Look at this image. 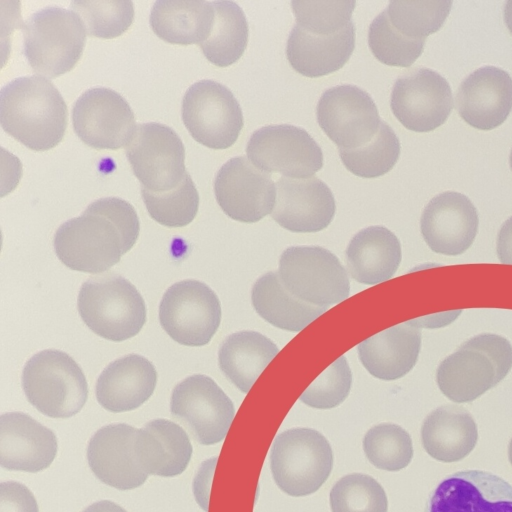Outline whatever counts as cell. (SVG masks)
I'll return each instance as SVG.
<instances>
[{
    "instance_id": "cell-34",
    "label": "cell",
    "mask_w": 512,
    "mask_h": 512,
    "mask_svg": "<svg viewBox=\"0 0 512 512\" xmlns=\"http://www.w3.org/2000/svg\"><path fill=\"white\" fill-rule=\"evenodd\" d=\"M400 150L396 133L382 120L377 134L369 143L356 149H340L339 156L352 174L361 178H377L395 166Z\"/></svg>"
},
{
    "instance_id": "cell-14",
    "label": "cell",
    "mask_w": 512,
    "mask_h": 512,
    "mask_svg": "<svg viewBox=\"0 0 512 512\" xmlns=\"http://www.w3.org/2000/svg\"><path fill=\"white\" fill-rule=\"evenodd\" d=\"M390 106L408 130L429 132L445 123L453 109L447 80L429 68H415L394 83Z\"/></svg>"
},
{
    "instance_id": "cell-21",
    "label": "cell",
    "mask_w": 512,
    "mask_h": 512,
    "mask_svg": "<svg viewBox=\"0 0 512 512\" xmlns=\"http://www.w3.org/2000/svg\"><path fill=\"white\" fill-rule=\"evenodd\" d=\"M455 101L467 124L480 130L494 129L512 110V78L498 67H481L461 83Z\"/></svg>"
},
{
    "instance_id": "cell-39",
    "label": "cell",
    "mask_w": 512,
    "mask_h": 512,
    "mask_svg": "<svg viewBox=\"0 0 512 512\" xmlns=\"http://www.w3.org/2000/svg\"><path fill=\"white\" fill-rule=\"evenodd\" d=\"M70 7L82 19L87 34L99 38L120 36L134 19L130 0H75Z\"/></svg>"
},
{
    "instance_id": "cell-51",
    "label": "cell",
    "mask_w": 512,
    "mask_h": 512,
    "mask_svg": "<svg viewBox=\"0 0 512 512\" xmlns=\"http://www.w3.org/2000/svg\"><path fill=\"white\" fill-rule=\"evenodd\" d=\"M508 458L512 465V439L510 440L509 445H508Z\"/></svg>"
},
{
    "instance_id": "cell-40",
    "label": "cell",
    "mask_w": 512,
    "mask_h": 512,
    "mask_svg": "<svg viewBox=\"0 0 512 512\" xmlns=\"http://www.w3.org/2000/svg\"><path fill=\"white\" fill-rule=\"evenodd\" d=\"M332 512H387L388 499L384 488L371 476L348 474L339 479L330 491Z\"/></svg>"
},
{
    "instance_id": "cell-13",
    "label": "cell",
    "mask_w": 512,
    "mask_h": 512,
    "mask_svg": "<svg viewBox=\"0 0 512 512\" xmlns=\"http://www.w3.org/2000/svg\"><path fill=\"white\" fill-rule=\"evenodd\" d=\"M316 116L321 129L339 150L356 149L369 143L382 121L372 97L351 84L324 91L317 103Z\"/></svg>"
},
{
    "instance_id": "cell-52",
    "label": "cell",
    "mask_w": 512,
    "mask_h": 512,
    "mask_svg": "<svg viewBox=\"0 0 512 512\" xmlns=\"http://www.w3.org/2000/svg\"><path fill=\"white\" fill-rule=\"evenodd\" d=\"M509 162H510V167H511V170H512V150L510 152Z\"/></svg>"
},
{
    "instance_id": "cell-36",
    "label": "cell",
    "mask_w": 512,
    "mask_h": 512,
    "mask_svg": "<svg viewBox=\"0 0 512 512\" xmlns=\"http://www.w3.org/2000/svg\"><path fill=\"white\" fill-rule=\"evenodd\" d=\"M141 195L150 217L166 227H184L198 212L199 194L188 172L172 190L151 192L141 188Z\"/></svg>"
},
{
    "instance_id": "cell-29",
    "label": "cell",
    "mask_w": 512,
    "mask_h": 512,
    "mask_svg": "<svg viewBox=\"0 0 512 512\" xmlns=\"http://www.w3.org/2000/svg\"><path fill=\"white\" fill-rule=\"evenodd\" d=\"M214 19L212 2L158 0L152 6L149 21L154 33L166 42L200 45L209 37Z\"/></svg>"
},
{
    "instance_id": "cell-44",
    "label": "cell",
    "mask_w": 512,
    "mask_h": 512,
    "mask_svg": "<svg viewBox=\"0 0 512 512\" xmlns=\"http://www.w3.org/2000/svg\"><path fill=\"white\" fill-rule=\"evenodd\" d=\"M461 347L480 351L492 362L497 384L512 368V346L502 336L491 333L479 334L467 340Z\"/></svg>"
},
{
    "instance_id": "cell-31",
    "label": "cell",
    "mask_w": 512,
    "mask_h": 512,
    "mask_svg": "<svg viewBox=\"0 0 512 512\" xmlns=\"http://www.w3.org/2000/svg\"><path fill=\"white\" fill-rule=\"evenodd\" d=\"M440 391L456 403L471 402L497 385L492 362L480 351L460 347L438 366Z\"/></svg>"
},
{
    "instance_id": "cell-32",
    "label": "cell",
    "mask_w": 512,
    "mask_h": 512,
    "mask_svg": "<svg viewBox=\"0 0 512 512\" xmlns=\"http://www.w3.org/2000/svg\"><path fill=\"white\" fill-rule=\"evenodd\" d=\"M251 302L257 314L274 327L299 332L326 308L309 305L291 295L276 272H267L253 284Z\"/></svg>"
},
{
    "instance_id": "cell-47",
    "label": "cell",
    "mask_w": 512,
    "mask_h": 512,
    "mask_svg": "<svg viewBox=\"0 0 512 512\" xmlns=\"http://www.w3.org/2000/svg\"><path fill=\"white\" fill-rule=\"evenodd\" d=\"M497 256L501 263L512 264V216L503 223L499 230Z\"/></svg>"
},
{
    "instance_id": "cell-33",
    "label": "cell",
    "mask_w": 512,
    "mask_h": 512,
    "mask_svg": "<svg viewBox=\"0 0 512 512\" xmlns=\"http://www.w3.org/2000/svg\"><path fill=\"white\" fill-rule=\"evenodd\" d=\"M214 24L209 37L200 44L206 59L219 67L237 62L249 37L248 22L242 8L233 1H213Z\"/></svg>"
},
{
    "instance_id": "cell-27",
    "label": "cell",
    "mask_w": 512,
    "mask_h": 512,
    "mask_svg": "<svg viewBox=\"0 0 512 512\" xmlns=\"http://www.w3.org/2000/svg\"><path fill=\"white\" fill-rule=\"evenodd\" d=\"M345 257L355 281L375 285L389 280L398 270L402 259L401 243L388 228L369 226L351 238Z\"/></svg>"
},
{
    "instance_id": "cell-15",
    "label": "cell",
    "mask_w": 512,
    "mask_h": 512,
    "mask_svg": "<svg viewBox=\"0 0 512 512\" xmlns=\"http://www.w3.org/2000/svg\"><path fill=\"white\" fill-rule=\"evenodd\" d=\"M72 122L81 141L96 149L126 147L137 128L128 102L104 87L88 89L76 100Z\"/></svg>"
},
{
    "instance_id": "cell-22",
    "label": "cell",
    "mask_w": 512,
    "mask_h": 512,
    "mask_svg": "<svg viewBox=\"0 0 512 512\" xmlns=\"http://www.w3.org/2000/svg\"><path fill=\"white\" fill-rule=\"evenodd\" d=\"M136 430L125 423L109 424L97 430L89 440L88 465L104 484L118 490H132L146 482L148 475L134 459Z\"/></svg>"
},
{
    "instance_id": "cell-26",
    "label": "cell",
    "mask_w": 512,
    "mask_h": 512,
    "mask_svg": "<svg viewBox=\"0 0 512 512\" xmlns=\"http://www.w3.org/2000/svg\"><path fill=\"white\" fill-rule=\"evenodd\" d=\"M420 349L421 331L407 322L379 332L357 346L363 367L383 381H394L410 372Z\"/></svg>"
},
{
    "instance_id": "cell-43",
    "label": "cell",
    "mask_w": 512,
    "mask_h": 512,
    "mask_svg": "<svg viewBox=\"0 0 512 512\" xmlns=\"http://www.w3.org/2000/svg\"><path fill=\"white\" fill-rule=\"evenodd\" d=\"M86 210L105 216L116 226L121 236L123 254L134 246L140 223L131 204L117 197H107L92 202Z\"/></svg>"
},
{
    "instance_id": "cell-41",
    "label": "cell",
    "mask_w": 512,
    "mask_h": 512,
    "mask_svg": "<svg viewBox=\"0 0 512 512\" xmlns=\"http://www.w3.org/2000/svg\"><path fill=\"white\" fill-rule=\"evenodd\" d=\"M356 6L354 0H293L296 25L314 35H331L344 29Z\"/></svg>"
},
{
    "instance_id": "cell-38",
    "label": "cell",
    "mask_w": 512,
    "mask_h": 512,
    "mask_svg": "<svg viewBox=\"0 0 512 512\" xmlns=\"http://www.w3.org/2000/svg\"><path fill=\"white\" fill-rule=\"evenodd\" d=\"M368 45L374 57L381 63L409 67L422 54L425 40L402 35L391 25L384 10L369 25Z\"/></svg>"
},
{
    "instance_id": "cell-37",
    "label": "cell",
    "mask_w": 512,
    "mask_h": 512,
    "mask_svg": "<svg viewBox=\"0 0 512 512\" xmlns=\"http://www.w3.org/2000/svg\"><path fill=\"white\" fill-rule=\"evenodd\" d=\"M363 450L373 466L390 472L405 468L413 457L409 433L392 423H381L370 428L363 439Z\"/></svg>"
},
{
    "instance_id": "cell-1",
    "label": "cell",
    "mask_w": 512,
    "mask_h": 512,
    "mask_svg": "<svg viewBox=\"0 0 512 512\" xmlns=\"http://www.w3.org/2000/svg\"><path fill=\"white\" fill-rule=\"evenodd\" d=\"M0 123L13 138L34 151L55 147L67 127V106L43 76L19 77L0 91Z\"/></svg>"
},
{
    "instance_id": "cell-11",
    "label": "cell",
    "mask_w": 512,
    "mask_h": 512,
    "mask_svg": "<svg viewBox=\"0 0 512 512\" xmlns=\"http://www.w3.org/2000/svg\"><path fill=\"white\" fill-rule=\"evenodd\" d=\"M246 154L261 171L294 179L313 177L324 161L322 149L312 136L290 124L268 125L254 131Z\"/></svg>"
},
{
    "instance_id": "cell-30",
    "label": "cell",
    "mask_w": 512,
    "mask_h": 512,
    "mask_svg": "<svg viewBox=\"0 0 512 512\" xmlns=\"http://www.w3.org/2000/svg\"><path fill=\"white\" fill-rule=\"evenodd\" d=\"M279 352L265 335L251 330L232 333L220 345L219 368L242 393H248L258 376Z\"/></svg>"
},
{
    "instance_id": "cell-48",
    "label": "cell",
    "mask_w": 512,
    "mask_h": 512,
    "mask_svg": "<svg viewBox=\"0 0 512 512\" xmlns=\"http://www.w3.org/2000/svg\"><path fill=\"white\" fill-rule=\"evenodd\" d=\"M461 311H453L447 313H441L437 315H430L425 317L416 318L407 323L413 327L418 329L421 328H437L441 326H445L451 323L454 319L457 318V315L460 314Z\"/></svg>"
},
{
    "instance_id": "cell-28",
    "label": "cell",
    "mask_w": 512,
    "mask_h": 512,
    "mask_svg": "<svg viewBox=\"0 0 512 512\" xmlns=\"http://www.w3.org/2000/svg\"><path fill=\"white\" fill-rule=\"evenodd\" d=\"M478 428L472 415L463 407L444 405L432 411L421 427L425 451L441 462H456L475 447Z\"/></svg>"
},
{
    "instance_id": "cell-3",
    "label": "cell",
    "mask_w": 512,
    "mask_h": 512,
    "mask_svg": "<svg viewBox=\"0 0 512 512\" xmlns=\"http://www.w3.org/2000/svg\"><path fill=\"white\" fill-rule=\"evenodd\" d=\"M86 34L82 19L73 10L45 7L23 24L24 55L40 76L55 78L78 62Z\"/></svg>"
},
{
    "instance_id": "cell-45",
    "label": "cell",
    "mask_w": 512,
    "mask_h": 512,
    "mask_svg": "<svg viewBox=\"0 0 512 512\" xmlns=\"http://www.w3.org/2000/svg\"><path fill=\"white\" fill-rule=\"evenodd\" d=\"M0 512H39L33 493L22 483H0Z\"/></svg>"
},
{
    "instance_id": "cell-12",
    "label": "cell",
    "mask_w": 512,
    "mask_h": 512,
    "mask_svg": "<svg viewBox=\"0 0 512 512\" xmlns=\"http://www.w3.org/2000/svg\"><path fill=\"white\" fill-rule=\"evenodd\" d=\"M133 173L142 187L151 192L176 188L185 178V148L169 126L150 122L137 125L125 147Z\"/></svg>"
},
{
    "instance_id": "cell-23",
    "label": "cell",
    "mask_w": 512,
    "mask_h": 512,
    "mask_svg": "<svg viewBox=\"0 0 512 512\" xmlns=\"http://www.w3.org/2000/svg\"><path fill=\"white\" fill-rule=\"evenodd\" d=\"M133 453L137 465L148 476L169 478L187 469L193 448L180 425L167 419H154L136 430Z\"/></svg>"
},
{
    "instance_id": "cell-24",
    "label": "cell",
    "mask_w": 512,
    "mask_h": 512,
    "mask_svg": "<svg viewBox=\"0 0 512 512\" xmlns=\"http://www.w3.org/2000/svg\"><path fill=\"white\" fill-rule=\"evenodd\" d=\"M157 384L154 365L145 357L129 354L110 363L96 382V398L107 411H132L144 404Z\"/></svg>"
},
{
    "instance_id": "cell-7",
    "label": "cell",
    "mask_w": 512,
    "mask_h": 512,
    "mask_svg": "<svg viewBox=\"0 0 512 512\" xmlns=\"http://www.w3.org/2000/svg\"><path fill=\"white\" fill-rule=\"evenodd\" d=\"M221 303L216 293L198 280H182L170 286L159 305L163 330L177 343L200 347L208 344L221 322Z\"/></svg>"
},
{
    "instance_id": "cell-4",
    "label": "cell",
    "mask_w": 512,
    "mask_h": 512,
    "mask_svg": "<svg viewBox=\"0 0 512 512\" xmlns=\"http://www.w3.org/2000/svg\"><path fill=\"white\" fill-rule=\"evenodd\" d=\"M22 388L29 403L51 418L76 415L88 397L82 369L71 356L56 349L40 351L26 362Z\"/></svg>"
},
{
    "instance_id": "cell-2",
    "label": "cell",
    "mask_w": 512,
    "mask_h": 512,
    "mask_svg": "<svg viewBox=\"0 0 512 512\" xmlns=\"http://www.w3.org/2000/svg\"><path fill=\"white\" fill-rule=\"evenodd\" d=\"M78 311L96 335L121 342L137 335L146 322V306L136 287L124 277L106 273L86 280L79 291Z\"/></svg>"
},
{
    "instance_id": "cell-49",
    "label": "cell",
    "mask_w": 512,
    "mask_h": 512,
    "mask_svg": "<svg viewBox=\"0 0 512 512\" xmlns=\"http://www.w3.org/2000/svg\"><path fill=\"white\" fill-rule=\"evenodd\" d=\"M82 512H127L120 505L110 501L101 500L89 505Z\"/></svg>"
},
{
    "instance_id": "cell-50",
    "label": "cell",
    "mask_w": 512,
    "mask_h": 512,
    "mask_svg": "<svg viewBox=\"0 0 512 512\" xmlns=\"http://www.w3.org/2000/svg\"><path fill=\"white\" fill-rule=\"evenodd\" d=\"M504 20L512 35V0H508L504 7Z\"/></svg>"
},
{
    "instance_id": "cell-19",
    "label": "cell",
    "mask_w": 512,
    "mask_h": 512,
    "mask_svg": "<svg viewBox=\"0 0 512 512\" xmlns=\"http://www.w3.org/2000/svg\"><path fill=\"white\" fill-rule=\"evenodd\" d=\"M276 203L271 213L282 228L294 233H315L332 222L336 203L328 185L317 177H280L276 182Z\"/></svg>"
},
{
    "instance_id": "cell-5",
    "label": "cell",
    "mask_w": 512,
    "mask_h": 512,
    "mask_svg": "<svg viewBox=\"0 0 512 512\" xmlns=\"http://www.w3.org/2000/svg\"><path fill=\"white\" fill-rule=\"evenodd\" d=\"M333 467V451L320 432L292 428L276 436L270 468L276 485L286 494L302 497L316 492Z\"/></svg>"
},
{
    "instance_id": "cell-17",
    "label": "cell",
    "mask_w": 512,
    "mask_h": 512,
    "mask_svg": "<svg viewBox=\"0 0 512 512\" xmlns=\"http://www.w3.org/2000/svg\"><path fill=\"white\" fill-rule=\"evenodd\" d=\"M424 512H512V485L486 471L455 472L432 491Z\"/></svg>"
},
{
    "instance_id": "cell-16",
    "label": "cell",
    "mask_w": 512,
    "mask_h": 512,
    "mask_svg": "<svg viewBox=\"0 0 512 512\" xmlns=\"http://www.w3.org/2000/svg\"><path fill=\"white\" fill-rule=\"evenodd\" d=\"M214 193L229 218L255 223L273 212L277 191L271 174L255 167L247 157L237 156L218 170Z\"/></svg>"
},
{
    "instance_id": "cell-10",
    "label": "cell",
    "mask_w": 512,
    "mask_h": 512,
    "mask_svg": "<svg viewBox=\"0 0 512 512\" xmlns=\"http://www.w3.org/2000/svg\"><path fill=\"white\" fill-rule=\"evenodd\" d=\"M170 412L201 445H214L227 435L235 415L232 400L209 376L191 375L171 394Z\"/></svg>"
},
{
    "instance_id": "cell-6",
    "label": "cell",
    "mask_w": 512,
    "mask_h": 512,
    "mask_svg": "<svg viewBox=\"0 0 512 512\" xmlns=\"http://www.w3.org/2000/svg\"><path fill=\"white\" fill-rule=\"evenodd\" d=\"M285 289L309 305L328 308L349 296L348 273L338 257L321 246H291L277 272Z\"/></svg>"
},
{
    "instance_id": "cell-20",
    "label": "cell",
    "mask_w": 512,
    "mask_h": 512,
    "mask_svg": "<svg viewBox=\"0 0 512 512\" xmlns=\"http://www.w3.org/2000/svg\"><path fill=\"white\" fill-rule=\"evenodd\" d=\"M58 450L56 435L28 414L0 416V465L9 471L37 473L48 468Z\"/></svg>"
},
{
    "instance_id": "cell-35",
    "label": "cell",
    "mask_w": 512,
    "mask_h": 512,
    "mask_svg": "<svg viewBox=\"0 0 512 512\" xmlns=\"http://www.w3.org/2000/svg\"><path fill=\"white\" fill-rule=\"evenodd\" d=\"M451 0H392L386 10L391 25L411 39H424L444 24Z\"/></svg>"
},
{
    "instance_id": "cell-25",
    "label": "cell",
    "mask_w": 512,
    "mask_h": 512,
    "mask_svg": "<svg viewBox=\"0 0 512 512\" xmlns=\"http://www.w3.org/2000/svg\"><path fill=\"white\" fill-rule=\"evenodd\" d=\"M354 48L355 26L352 21L331 35H314L295 24L288 36L286 56L296 72L317 78L341 69Z\"/></svg>"
},
{
    "instance_id": "cell-46",
    "label": "cell",
    "mask_w": 512,
    "mask_h": 512,
    "mask_svg": "<svg viewBox=\"0 0 512 512\" xmlns=\"http://www.w3.org/2000/svg\"><path fill=\"white\" fill-rule=\"evenodd\" d=\"M217 457L204 461L199 467L193 480V493L199 507L205 512L208 511L209 493L216 466Z\"/></svg>"
},
{
    "instance_id": "cell-42",
    "label": "cell",
    "mask_w": 512,
    "mask_h": 512,
    "mask_svg": "<svg viewBox=\"0 0 512 512\" xmlns=\"http://www.w3.org/2000/svg\"><path fill=\"white\" fill-rule=\"evenodd\" d=\"M352 372L345 356L336 359L301 394L300 401L315 409H332L349 395Z\"/></svg>"
},
{
    "instance_id": "cell-9",
    "label": "cell",
    "mask_w": 512,
    "mask_h": 512,
    "mask_svg": "<svg viewBox=\"0 0 512 512\" xmlns=\"http://www.w3.org/2000/svg\"><path fill=\"white\" fill-rule=\"evenodd\" d=\"M53 245L66 267L86 273L105 272L123 255L116 226L105 216L86 209L57 229Z\"/></svg>"
},
{
    "instance_id": "cell-18",
    "label": "cell",
    "mask_w": 512,
    "mask_h": 512,
    "mask_svg": "<svg viewBox=\"0 0 512 512\" xmlns=\"http://www.w3.org/2000/svg\"><path fill=\"white\" fill-rule=\"evenodd\" d=\"M479 217L473 203L458 192H443L424 208L420 230L436 253L456 256L467 251L478 232Z\"/></svg>"
},
{
    "instance_id": "cell-8",
    "label": "cell",
    "mask_w": 512,
    "mask_h": 512,
    "mask_svg": "<svg viewBox=\"0 0 512 512\" xmlns=\"http://www.w3.org/2000/svg\"><path fill=\"white\" fill-rule=\"evenodd\" d=\"M182 119L198 143L216 150L231 147L244 125L242 109L230 89L207 79L186 91Z\"/></svg>"
}]
</instances>
